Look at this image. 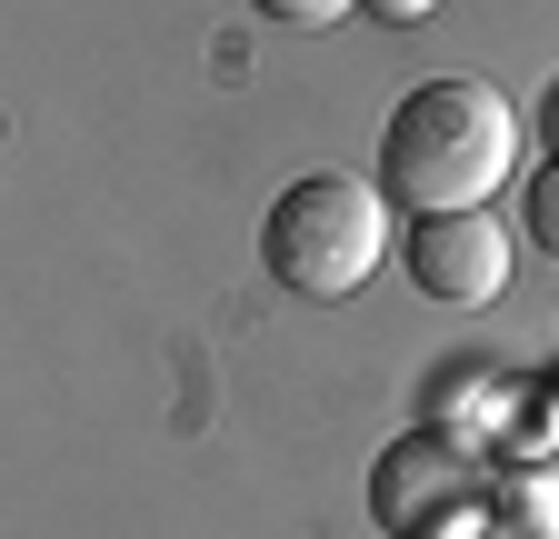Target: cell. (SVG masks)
<instances>
[{
  "label": "cell",
  "instance_id": "2",
  "mask_svg": "<svg viewBox=\"0 0 559 539\" xmlns=\"http://www.w3.org/2000/svg\"><path fill=\"white\" fill-rule=\"evenodd\" d=\"M390 190L370 180H349V170H310L270 200V220H260V260H270V280L290 290V300H349L380 270L390 250V211H380Z\"/></svg>",
  "mask_w": 559,
  "mask_h": 539
},
{
  "label": "cell",
  "instance_id": "6",
  "mask_svg": "<svg viewBox=\"0 0 559 539\" xmlns=\"http://www.w3.org/2000/svg\"><path fill=\"white\" fill-rule=\"evenodd\" d=\"M250 11H270V21H290V31H330L340 11H360V0H250Z\"/></svg>",
  "mask_w": 559,
  "mask_h": 539
},
{
  "label": "cell",
  "instance_id": "7",
  "mask_svg": "<svg viewBox=\"0 0 559 539\" xmlns=\"http://www.w3.org/2000/svg\"><path fill=\"white\" fill-rule=\"evenodd\" d=\"M360 11H370V21H390V31H409V21H430L440 0H360Z\"/></svg>",
  "mask_w": 559,
  "mask_h": 539
},
{
  "label": "cell",
  "instance_id": "5",
  "mask_svg": "<svg viewBox=\"0 0 559 539\" xmlns=\"http://www.w3.org/2000/svg\"><path fill=\"white\" fill-rule=\"evenodd\" d=\"M530 240H539V250L559 260V160H549V170L530 180Z\"/></svg>",
  "mask_w": 559,
  "mask_h": 539
},
{
  "label": "cell",
  "instance_id": "3",
  "mask_svg": "<svg viewBox=\"0 0 559 539\" xmlns=\"http://www.w3.org/2000/svg\"><path fill=\"white\" fill-rule=\"evenodd\" d=\"M479 510H489V469L460 459L440 430L390 440L380 469H370V519H380L390 539H440V529H460V519H479Z\"/></svg>",
  "mask_w": 559,
  "mask_h": 539
},
{
  "label": "cell",
  "instance_id": "8",
  "mask_svg": "<svg viewBox=\"0 0 559 539\" xmlns=\"http://www.w3.org/2000/svg\"><path fill=\"white\" fill-rule=\"evenodd\" d=\"M539 141H549V160H559V81L539 91Z\"/></svg>",
  "mask_w": 559,
  "mask_h": 539
},
{
  "label": "cell",
  "instance_id": "4",
  "mask_svg": "<svg viewBox=\"0 0 559 539\" xmlns=\"http://www.w3.org/2000/svg\"><path fill=\"white\" fill-rule=\"evenodd\" d=\"M409 280L450 300V310H489L510 280V230L489 220V211H430V220H409Z\"/></svg>",
  "mask_w": 559,
  "mask_h": 539
},
{
  "label": "cell",
  "instance_id": "1",
  "mask_svg": "<svg viewBox=\"0 0 559 539\" xmlns=\"http://www.w3.org/2000/svg\"><path fill=\"white\" fill-rule=\"evenodd\" d=\"M520 160V120L489 81H419L380 130V190L409 220L430 211H489V190Z\"/></svg>",
  "mask_w": 559,
  "mask_h": 539
}]
</instances>
